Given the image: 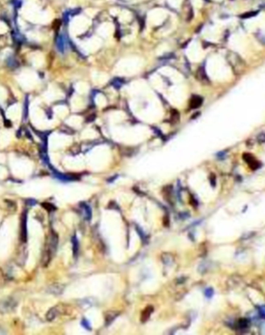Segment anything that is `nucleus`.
Listing matches in <instances>:
<instances>
[{"label":"nucleus","mask_w":265,"mask_h":335,"mask_svg":"<svg viewBox=\"0 0 265 335\" xmlns=\"http://www.w3.org/2000/svg\"><path fill=\"white\" fill-rule=\"evenodd\" d=\"M67 42L69 41H67L66 36L64 34H62V33L58 34L57 38H56V48L60 53H64L65 49L67 48Z\"/></svg>","instance_id":"3"},{"label":"nucleus","mask_w":265,"mask_h":335,"mask_svg":"<svg viewBox=\"0 0 265 335\" xmlns=\"http://www.w3.org/2000/svg\"><path fill=\"white\" fill-rule=\"evenodd\" d=\"M111 84L114 87H115L116 89H119L121 86L123 85V84H124V80L121 79V78H115V79L113 80V81L111 82Z\"/></svg>","instance_id":"10"},{"label":"nucleus","mask_w":265,"mask_h":335,"mask_svg":"<svg viewBox=\"0 0 265 335\" xmlns=\"http://www.w3.org/2000/svg\"><path fill=\"white\" fill-rule=\"evenodd\" d=\"M204 295L206 296V298H208V299H209V298L212 297V295H213V290H212V288H207V290L204 292Z\"/></svg>","instance_id":"16"},{"label":"nucleus","mask_w":265,"mask_h":335,"mask_svg":"<svg viewBox=\"0 0 265 335\" xmlns=\"http://www.w3.org/2000/svg\"><path fill=\"white\" fill-rule=\"evenodd\" d=\"M258 14H259V11H247V13H244V14L239 15V18H241V19H249V18H252V17L257 16V15H258Z\"/></svg>","instance_id":"11"},{"label":"nucleus","mask_w":265,"mask_h":335,"mask_svg":"<svg viewBox=\"0 0 265 335\" xmlns=\"http://www.w3.org/2000/svg\"><path fill=\"white\" fill-rule=\"evenodd\" d=\"M73 248H74V254L75 255H77L78 250H79V242H78L76 235L73 237Z\"/></svg>","instance_id":"13"},{"label":"nucleus","mask_w":265,"mask_h":335,"mask_svg":"<svg viewBox=\"0 0 265 335\" xmlns=\"http://www.w3.org/2000/svg\"><path fill=\"white\" fill-rule=\"evenodd\" d=\"M26 203L29 205H36V200L34 199H27L26 200Z\"/></svg>","instance_id":"20"},{"label":"nucleus","mask_w":265,"mask_h":335,"mask_svg":"<svg viewBox=\"0 0 265 335\" xmlns=\"http://www.w3.org/2000/svg\"><path fill=\"white\" fill-rule=\"evenodd\" d=\"M249 325H250V322L247 321V319H239L236 323L237 328H239V329H247V327H249Z\"/></svg>","instance_id":"8"},{"label":"nucleus","mask_w":265,"mask_h":335,"mask_svg":"<svg viewBox=\"0 0 265 335\" xmlns=\"http://www.w3.org/2000/svg\"><path fill=\"white\" fill-rule=\"evenodd\" d=\"M82 205V209L84 210L85 212V218H86V220H90L91 219V209L89 205H87L86 203H81Z\"/></svg>","instance_id":"9"},{"label":"nucleus","mask_w":265,"mask_h":335,"mask_svg":"<svg viewBox=\"0 0 265 335\" xmlns=\"http://www.w3.org/2000/svg\"><path fill=\"white\" fill-rule=\"evenodd\" d=\"M28 116V99L26 98L25 103H24V111H23V120H26Z\"/></svg>","instance_id":"14"},{"label":"nucleus","mask_w":265,"mask_h":335,"mask_svg":"<svg viewBox=\"0 0 265 335\" xmlns=\"http://www.w3.org/2000/svg\"><path fill=\"white\" fill-rule=\"evenodd\" d=\"M47 249H46L45 255H44V266H47L48 263L51 261V257L53 254L55 253L56 248L58 245V235L55 234L54 232H52L50 238H49V243H48Z\"/></svg>","instance_id":"1"},{"label":"nucleus","mask_w":265,"mask_h":335,"mask_svg":"<svg viewBox=\"0 0 265 335\" xmlns=\"http://www.w3.org/2000/svg\"><path fill=\"white\" fill-rule=\"evenodd\" d=\"M26 220H27V212H24L23 216H22V224H21L22 242H26V239H27V224H26Z\"/></svg>","instance_id":"4"},{"label":"nucleus","mask_w":265,"mask_h":335,"mask_svg":"<svg viewBox=\"0 0 265 335\" xmlns=\"http://www.w3.org/2000/svg\"><path fill=\"white\" fill-rule=\"evenodd\" d=\"M197 78L200 80L201 82H205V83H208V82H209V79H208L207 75H206V72H205V67H204L203 65H201L198 69V71H197Z\"/></svg>","instance_id":"6"},{"label":"nucleus","mask_w":265,"mask_h":335,"mask_svg":"<svg viewBox=\"0 0 265 335\" xmlns=\"http://www.w3.org/2000/svg\"><path fill=\"white\" fill-rule=\"evenodd\" d=\"M11 4L14 5L15 8H20V7L22 6V3H23V1L22 0H11Z\"/></svg>","instance_id":"15"},{"label":"nucleus","mask_w":265,"mask_h":335,"mask_svg":"<svg viewBox=\"0 0 265 335\" xmlns=\"http://www.w3.org/2000/svg\"><path fill=\"white\" fill-rule=\"evenodd\" d=\"M242 158H244V160L247 162V164L249 165L250 168L253 169V170H256V169H258V168L261 167V163H260V162L254 156H253V155L245 153V154L242 155Z\"/></svg>","instance_id":"2"},{"label":"nucleus","mask_w":265,"mask_h":335,"mask_svg":"<svg viewBox=\"0 0 265 335\" xmlns=\"http://www.w3.org/2000/svg\"><path fill=\"white\" fill-rule=\"evenodd\" d=\"M202 103H203V99L201 98V97L193 96L191 98V100H189V109H197L202 105Z\"/></svg>","instance_id":"5"},{"label":"nucleus","mask_w":265,"mask_h":335,"mask_svg":"<svg viewBox=\"0 0 265 335\" xmlns=\"http://www.w3.org/2000/svg\"><path fill=\"white\" fill-rule=\"evenodd\" d=\"M43 205H44V208H46L48 211H54V210H56V208L54 207V205H50V203H43Z\"/></svg>","instance_id":"17"},{"label":"nucleus","mask_w":265,"mask_h":335,"mask_svg":"<svg viewBox=\"0 0 265 335\" xmlns=\"http://www.w3.org/2000/svg\"><path fill=\"white\" fill-rule=\"evenodd\" d=\"M154 311V307L152 306H148L147 308H145V310L142 312V315H141V321L142 322H145L147 321L148 319H149L150 314H151V312Z\"/></svg>","instance_id":"7"},{"label":"nucleus","mask_w":265,"mask_h":335,"mask_svg":"<svg viewBox=\"0 0 265 335\" xmlns=\"http://www.w3.org/2000/svg\"><path fill=\"white\" fill-rule=\"evenodd\" d=\"M259 312H260V315H261V317H265V306L259 308Z\"/></svg>","instance_id":"19"},{"label":"nucleus","mask_w":265,"mask_h":335,"mask_svg":"<svg viewBox=\"0 0 265 335\" xmlns=\"http://www.w3.org/2000/svg\"><path fill=\"white\" fill-rule=\"evenodd\" d=\"M56 315H57V309L56 308H52V309L50 310L49 312H48L47 314V320L48 321H53V320L56 317Z\"/></svg>","instance_id":"12"},{"label":"nucleus","mask_w":265,"mask_h":335,"mask_svg":"<svg viewBox=\"0 0 265 335\" xmlns=\"http://www.w3.org/2000/svg\"><path fill=\"white\" fill-rule=\"evenodd\" d=\"M82 326H83L84 328H85V329H87V330H90V329H91V327L89 326V323H88V321H86V320H82Z\"/></svg>","instance_id":"18"},{"label":"nucleus","mask_w":265,"mask_h":335,"mask_svg":"<svg viewBox=\"0 0 265 335\" xmlns=\"http://www.w3.org/2000/svg\"><path fill=\"white\" fill-rule=\"evenodd\" d=\"M260 7H265V4H262V5H260Z\"/></svg>","instance_id":"21"}]
</instances>
